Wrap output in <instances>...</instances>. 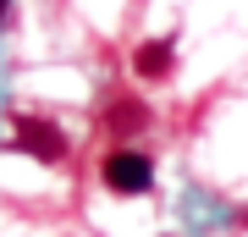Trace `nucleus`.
<instances>
[{
	"label": "nucleus",
	"mask_w": 248,
	"mask_h": 237,
	"mask_svg": "<svg viewBox=\"0 0 248 237\" xmlns=\"http://www.w3.org/2000/svg\"><path fill=\"white\" fill-rule=\"evenodd\" d=\"M11 149H22V155H33L39 166H61L66 160V132L45 122V116H11Z\"/></svg>",
	"instance_id": "f257e3e1"
},
{
	"label": "nucleus",
	"mask_w": 248,
	"mask_h": 237,
	"mask_svg": "<svg viewBox=\"0 0 248 237\" xmlns=\"http://www.w3.org/2000/svg\"><path fill=\"white\" fill-rule=\"evenodd\" d=\"M99 176H105L110 193L138 199V193H149V188H155V160L143 155V149H110L105 160H99Z\"/></svg>",
	"instance_id": "f03ea898"
},
{
	"label": "nucleus",
	"mask_w": 248,
	"mask_h": 237,
	"mask_svg": "<svg viewBox=\"0 0 248 237\" xmlns=\"http://www.w3.org/2000/svg\"><path fill=\"white\" fill-rule=\"evenodd\" d=\"M133 72L143 83H166L171 72H177V39H171V33L166 39H143L133 50Z\"/></svg>",
	"instance_id": "7ed1b4c3"
},
{
	"label": "nucleus",
	"mask_w": 248,
	"mask_h": 237,
	"mask_svg": "<svg viewBox=\"0 0 248 237\" xmlns=\"http://www.w3.org/2000/svg\"><path fill=\"white\" fill-rule=\"evenodd\" d=\"M143 122H149V111H143V105H133V99H116V105H110V116H105V127H110V132H122V138H127V132H138Z\"/></svg>",
	"instance_id": "20e7f679"
},
{
	"label": "nucleus",
	"mask_w": 248,
	"mask_h": 237,
	"mask_svg": "<svg viewBox=\"0 0 248 237\" xmlns=\"http://www.w3.org/2000/svg\"><path fill=\"white\" fill-rule=\"evenodd\" d=\"M6 11H11V0H0V28H6Z\"/></svg>",
	"instance_id": "39448f33"
}]
</instances>
